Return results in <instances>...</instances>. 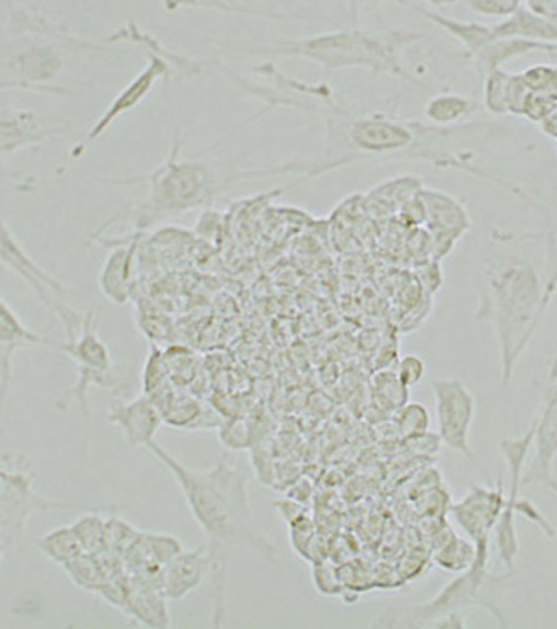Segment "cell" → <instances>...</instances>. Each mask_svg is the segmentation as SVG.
<instances>
[{"instance_id": "obj_21", "label": "cell", "mask_w": 557, "mask_h": 629, "mask_svg": "<svg viewBox=\"0 0 557 629\" xmlns=\"http://www.w3.org/2000/svg\"><path fill=\"white\" fill-rule=\"evenodd\" d=\"M418 197L424 205L425 219L435 232V242L444 243V251H448L470 227L467 210L452 195L435 190H424Z\"/></svg>"}, {"instance_id": "obj_41", "label": "cell", "mask_w": 557, "mask_h": 629, "mask_svg": "<svg viewBox=\"0 0 557 629\" xmlns=\"http://www.w3.org/2000/svg\"><path fill=\"white\" fill-rule=\"evenodd\" d=\"M431 10H444V8L455 7L461 0H422Z\"/></svg>"}, {"instance_id": "obj_4", "label": "cell", "mask_w": 557, "mask_h": 629, "mask_svg": "<svg viewBox=\"0 0 557 629\" xmlns=\"http://www.w3.org/2000/svg\"><path fill=\"white\" fill-rule=\"evenodd\" d=\"M430 39L424 32L409 28L364 31L350 26L344 31L321 32L315 36L273 39L259 45H225V50L238 56H261L268 60L299 58L323 69V73L344 69H366L372 75H390L409 84L422 85L407 69L403 53L417 43Z\"/></svg>"}, {"instance_id": "obj_19", "label": "cell", "mask_w": 557, "mask_h": 629, "mask_svg": "<svg viewBox=\"0 0 557 629\" xmlns=\"http://www.w3.org/2000/svg\"><path fill=\"white\" fill-rule=\"evenodd\" d=\"M0 345H2V400L7 398L8 388L12 382L13 355L26 347H55L60 344L55 340L45 339L26 328L25 321L19 318L12 305L2 297L0 301Z\"/></svg>"}, {"instance_id": "obj_5", "label": "cell", "mask_w": 557, "mask_h": 629, "mask_svg": "<svg viewBox=\"0 0 557 629\" xmlns=\"http://www.w3.org/2000/svg\"><path fill=\"white\" fill-rule=\"evenodd\" d=\"M184 139L175 134L170 152L162 164L144 175L112 179L110 184L134 186L146 184L147 197L139 203L130 219L134 237L168 218L192 213L211 205L225 190L242 181V170L227 171L225 165L213 164L201 158H186L182 152Z\"/></svg>"}, {"instance_id": "obj_29", "label": "cell", "mask_w": 557, "mask_h": 629, "mask_svg": "<svg viewBox=\"0 0 557 629\" xmlns=\"http://www.w3.org/2000/svg\"><path fill=\"white\" fill-rule=\"evenodd\" d=\"M80 542L88 553H101L109 550V526L106 518L99 515V511H88L84 516L73 524Z\"/></svg>"}, {"instance_id": "obj_3", "label": "cell", "mask_w": 557, "mask_h": 629, "mask_svg": "<svg viewBox=\"0 0 557 629\" xmlns=\"http://www.w3.org/2000/svg\"><path fill=\"white\" fill-rule=\"evenodd\" d=\"M556 288L557 266L545 283L535 264L519 251H495L485 261L479 318L491 323L497 336L503 387L515 376Z\"/></svg>"}, {"instance_id": "obj_33", "label": "cell", "mask_w": 557, "mask_h": 629, "mask_svg": "<svg viewBox=\"0 0 557 629\" xmlns=\"http://www.w3.org/2000/svg\"><path fill=\"white\" fill-rule=\"evenodd\" d=\"M106 526H109V550L125 557L134 546L138 545L141 531L134 529L127 522L110 516L106 518Z\"/></svg>"}, {"instance_id": "obj_11", "label": "cell", "mask_w": 557, "mask_h": 629, "mask_svg": "<svg viewBox=\"0 0 557 629\" xmlns=\"http://www.w3.org/2000/svg\"><path fill=\"white\" fill-rule=\"evenodd\" d=\"M0 240H2V248H0L2 266L10 270L13 275H18L21 281H25L26 286L36 294L37 301L42 302L45 310L50 316H55L56 320H60L66 329V339L73 336L82 325L84 314H80L79 310H75L67 301L66 286L32 259L7 221H2Z\"/></svg>"}, {"instance_id": "obj_10", "label": "cell", "mask_w": 557, "mask_h": 629, "mask_svg": "<svg viewBox=\"0 0 557 629\" xmlns=\"http://www.w3.org/2000/svg\"><path fill=\"white\" fill-rule=\"evenodd\" d=\"M58 350L66 353L77 368V382L66 396L67 398L71 396L84 418H88L90 416V411H88L90 388H115L122 385V379L115 371L114 357H112L109 344L99 334L98 312L93 310L86 312L79 331L66 339Z\"/></svg>"}, {"instance_id": "obj_22", "label": "cell", "mask_w": 557, "mask_h": 629, "mask_svg": "<svg viewBox=\"0 0 557 629\" xmlns=\"http://www.w3.org/2000/svg\"><path fill=\"white\" fill-rule=\"evenodd\" d=\"M497 37H515L530 42L557 43V19H546L522 7L513 15L491 26Z\"/></svg>"}, {"instance_id": "obj_27", "label": "cell", "mask_w": 557, "mask_h": 629, "mask_svg": "<svg viewBox=\"0 0 557 629\" xmlns=\"http://www.w3.org/2000/svg\"><path fill=\"white\" fill-rule=\"evenodd\" d=\"M476 545L473 540H465L450 533L443 545L439 546L435 551V563L446 572L461 574L473 567L476 561Z\"/></svg>"}, {"instance_id": "obj_30", "label": "cell", "mask_w": 557, "mask_h": 629, "mask_svg": "<svg viewBox=\"0 0 557 629\" xmlns=\"http://www.w3.org/2000/svg\"><path fill=\"white\" fill-rule=\"evenodd\" d=\"M511 75L505 69H497L481 80V104L492 115H509L508 90Z\"/></svg>"}, {"instance_id": "obj_1", "label": "cell", "mask_w": 557, "mask_h": 629, "mask_svg": "<svg viewBox=\"0 0 557 629\" xmlns=\"http://www.w3.org/2000/svg\"><path fill=\"white\" fill-rule=\"evenodd\" d=\"M106 39H86L58 19L32 8L7 4L2 21V82L0 90L36 95H71L64 84L79 60L109 50Z\"/></svg>"}, {"instance_id": "obj_18", "label": "cell", "mask_w": 557, "mask_h": 629, "mask_svg": "<svg viewBox=\"0 0 557 629\" xmlns=\"http://www.w3.org/2000/svg\"><path fill=\"white\" fill-rule=\"evenodd\" d=\"M213 570L214 557L208 546L195 550H182L164 567L162 593L173 602L186 598L195 588L203 585V581L213 574Z\"/></svg>"}, {"instance_id": "obj_38", "label": "cell", "mask_w": 557, "mask_h": 629, "mask_svg": "<svg viewBox=\"0 0 557 629\" xmlns=\"http://www.w3.org/2000/svg\"><path fill=\"white\" fill-rule=\"evenodd\" d=\"M383 2H393L398 7L409 8L411 0H345L348 4V15H350V26L359 28L363 23V15L370 10H377Z\"/></svg>"}, {"instance_id": "obj_34", "label": "cell", "mask_w": 557, "mask_h": 629, "mask_svg": "<svg viewBox=\"0 0 557 629\" xmlns=\"http://www.w3.org/2000/svg\"><path fill=\"white\" fill-rule=\"evenodd\" d=\"M527 90L532 93H545L557 99V67L556 66H532L522 73Z\"/></svg>"}, {"instance_id": "obj_9", "label": "cell", "mask_w": 557, "mask_h": 629, "mask_svg": "<svg viewBox=\"0 0 557 629\" xmlns=\"http://www.w3.org/2000/svg\"><path fill=\"white\" fill-rule=\"evenodd\" d=\"M412 12L428 19L430 23L446 32L450 37H454L459 43L468 60L473 61L479 80H484L487 75L502 69L503 64L515 60L521 56L532 55V53H557V43L530 42V39H515V37H497L492 34L491 26L481 23H463L457 19L446 18L436 10L418 7L412 2Z\"/></svg>"}, {"instance_id": "obj_12", "label": "cell", "mask_w": 557, "mask_h": 629, "mask_svg": "<svg viewBox=\"0 0 557 629\" xmlns=\"http://www.w3.org/2000/svg\"><path fill=\"white\" fill-rule=\"evenodd\" d=\"M431 392L436 405V435L443 446L465 459H476L470 435L476 420V398L470 388L455 377L431 379Z\"/></svg>"}, {"instance_id": "obj_32", "label": "cell", "mask_w": 557, "mask_h": 629, "mask_svg": "<svg viewBox=\"0 0 557 629\" xmlns=\"http://www.w3.org/2000/svg\"><path fill=\"white\" fill-rule=\"evenodd\" d=\"M430 412L422 403H406L400 407L398 416H396V424L398 431L406 441L417 438V436L424 435L430 431Z\"/></svg>"}, {"instance_id": "obj_6", "label": "cell", "mask_w": 557, "mask_h": 629, "mask_svg": "<svg viewBox=\"0 0 557 629\" xmlns=\"http://www.w3.org/2000/svg\"><path fill=\"white\" fill-rule=\"evenodd\" d=\"M104 39H106L110 47L122 45V43L138 47L139 50H144L147 64L123 90H120V93L103 110V114L99 115L93 125L88 128V133L75 144L73 149L69 152L71 160H80V158L84 157L88 149L95 141H99V138L120 117L130 114L133 110L138 108L139 104L144 103L151 95L158 82L168 84L173 77L194 79V77H200L205 71V67L211 64V61L195 60V58L179 55L175 50L168 49L164 43L157 39L149 32L144 31L141 26L136 25L133 21L127 23V25L120 26L117 31L112 32Z\"/></svg>"}, {"instance_id": "obj_14", "label": "cell", "mask_w": 557, "mask_h": 629, "mask_svg": "<svg viewBox=\"0 0 557 629\" xmlns=\"http://www.w3.org/2000/svg\"><path fill=\"white\" fill-rule=\"evenodd\" d=\"M505 500L508 496L502 483L497 489L476 484L467 496L452 507L455 522L467 533L468 539L473 540L478 550H492V535L502 516Z\"/></svg>"}, {"instance_id": "obj_35", "label": "cell", "mask_w": 557, "mask_h": 629, "mask_svg": "<svg viewBox=\"0 0 557 629\" xmlns=\"http://www.w3.org/2000/svg\"><path fill=\"white\" fill-rule=\"evenodd\" d=\"M467 7L478 15L492 19H508L524 7L526 0H465Z\"/></svg>"}, {"instance_id": "obj_28", "label": "cell", "mask_w": 557, "mask_h": 629, "mask_svg": "<svg viewBox=\"0 0 557 629\" xmlns=\"http://www.w3.org/2000/svg\"><path fill=\"white\" fill-rule=\"evenodd\" d=\"M64 572L69 575V580L73 581L77 587L88 591V593L99 594V591L109 580L104 574L103 567L99 563L98 556L88 553V551L77 557L71 563L66 564Z\"/></svg>"}, {"instance_id": "obj_2", "label": "cell", "mask_w": 557, "mask_h": 629, "mask_svg": "<svg viewBox=\"0 0 557 629\" xmlns=\"http://www.w3.org/2000/svg\"><path fill=\"white\" fill-rule=\"evenodd\" d=\"M146 449L179 484L195 524L205 533L214 564L227 548H249L270 563L277 561V548L254 527L248 473L240 466L224 455L213 468L194 470L182 465L158 442L147 444Z\"/></svg>"}, {"instance_id": "obj_42", "label": "cell", "mask_w": 557, "mask_h": 629, "mask_svg": "<svg viewBox=\"0 0 557 629\" xmlns=\"http://www.w3.org/2000/svg\"><path fill=\"white\" fill-rule=\"evenodd\" d=\"M557 381V353L554 357V363H552L550 374H548V382Z\"/></svg>"}, {"instance_id": "obj_39", "label": "cell", "mask_w": 557, "mask_h": 629, "mask_svg": "<svg viewBox=\"0 0 557 629\" xmlns=\"http://www.w3.org/2000/svg\"><path fill=\"white\" fill-rule=\"evenodd\" d=\"M524 7L546 19H557V0H526Z\"/></svg>"}, {"instance_id": "obj_25", "label": "cell", "mask_w": 557, "mask_h": 629, "mask_svg": "<svg viewBox=\"0 0 557 629\" xmlns=\"http://www.w3.org/2000/svg\"><path fill=\"white\" fill-rule=\"evenodd\" d=\"M481 108L484 104L459 93H439L425 103L424 117L425 122L439 127H457L461 123L473 119Z\"/></svg>"}, {"instance_id": "obj_7", "label": "cell", "mask_w": 557, "mask_h": 629, "mask_svg": "<svg viewBox=\"0 0 557 629\" xmlns=\"http://www.w3.org/2000/svg\"><path fill=\"white\" fill-rule=\"evenodd\" d=\"M489 559L491 550H478L476 561L470 569L461 572L455 580L444 585L435 598L428 599L424 604L403 607L398 611H387L372 624L374 628H435L436 622L452 615H461L470 607H481L485 611L497 617L498 622L508 626V618L503 617L497 604H492L489 596V587L495 583L509 580L513 572L502 575H492L489 572Z\"/></svg>"}, {"instance_id": "obj_15", "label": "cell", "mask_w": 557, "mask_h": 629, "mask_svg": "<svg viewBox=\"0 0 557 629\" xmlns=\"http://www.w3.org/2000/svg\"><path fill=\"white\" fill-rule=\"evenodd\" d=\"M532 466L524 476V484L537 483L550 489L554 479V460L557 457V381L545 388L537 414L533 416Z\"/></svg>"}, {"instance_id": "obj_20", "label": "cell", "mask_w": 557, "mask_h": 629, "mask_svg": "<svg viewBox=\"0 0 557 629\" xmlns=\"http://www.w3.org/2000/svg\"><path fill=\"white\" fill-rule=\"evenodd\" d=\"M112 253L106 256L101 273L99 288L103 296L115 305H125L133 291L134 261L138 251V237L110 242Z\"/></svg>"}, {"instance_id": "obj_16", "label": "cell", "mask_w": 557, "mask_h": 629, "mask_svg": "<svg viewBox=\"0 0 557 629\" xmlns=\"http://www.w3.org/2000/svg\"><path fill=\"white\" fill-rule=\"evenodd\" d=\"M106 420L122 430L128 446L147 448V444L155 441L160 425L164 424V414L149 396L141 393L130 401H114L106 412Z\"/></svg>"}, {"instance_id": "obj_24", "label": "cell", "mask_w": 557, "mask_h": 629, "mask_svg": "<svg viewBox=\"0 0 557 629\" xmlns=\"http://www.w3.org/2000/svg\"><path fill=\"white\" fill-rule=\"evenodd\" d=\"M123 613L144 628H170L171 617L168 596L158 588H134Z\"/></svg>"}, {"instance_id": "obj_40", "label": "cell", "mask_w": 557, "mask_h": 629, "mask_svg": "<svg viewBox=\"0 0 557 629\" xmlns=\"http://www.w3.org/2000/svg\"><path fill=\"white\" fill-rule=\"evenodd\" d=\"M539 127L548 138L556 139L557 141V110L554 114L548 115L545 122L541 123Z\"/></svg>"}, {"instance_id": "obj_23", "label": "cell", "mask_w": 557, "mask_h": 629, "mask_svg": "<svg viewBox=\"0 0 557 629\" xmlns=\"http://www.w3.org/2000/svg\"><path fill=\"white\" fill-rule=\"evenodd\" d=\"M164 424L177 427V430L203 431L211 427H218V420L211 409L201 405L200 401L189 396V393L173 392L170 400L162 409Z\"/></svg>"}, {"instance_id": "obj_17", "label": "cell", "mask_w": 557, "mask_h": 629, "mask_svg": "<svg viewBox=\"0 0 557 629\" xmlns=\"http://www.w3.org/2000/svg\"><path fill=\"white\" fill-rule=\"evenodd\" d=\"M69 128L47 127L36 112L26 108H2L0 115V152L10 158L15 152L39 147L45 141L66 134Z\"/></svg>"}, {"instance_id": "obj_31", "label": "cell", "mask_w": 557, "mask_h": 629, "mask_svg": "<svg viewBox=\"0 0 557 629\" xmlns=\"http://www.w3.org/2000/svg\"><path fill=\"white\" fill-rule=\"evenodd\" d=\"M171 385L173 382L170 379V369L166 363L164 352H160L158 347H151L146 364H144V374H141L144 393L149 398H155L158 393L164 392L166 388H170Z\"/></svg>"}, {"instance_id": "obj_13", "label": "cell", "mask_w": 557, "mask_h": 629, "mask_svg": "<svg viewBox=\"0 0 557 629\" xmlns=\"http://www.w3.org/2000/svg\"><path fill=\"white\" fill-rule=\"evenodd\" d=\"M166 12L208 10V12L261 19V21H302L318 10V0H162Z\"/></svg>"}, {"instance_id": "obj_26", "label": "cell", "mask_w": 557, "mask_h": 629, "mask_svg": "<svg viewBox=\"0 0 557 629\" xmlns=\"http://www.w3.org/2000/svg\"><path fill=\"white\" fill-rule=\"evenodd\" d=\"M34 546L61 569L86 551L73 526L56 527L39 539H34Z\"/></svg>"}, {"instance_id": "obj_36", "label": "cell", "mask_w": 557, "mask_h": 629, "mask_svg": "<svg viewBox=\"0 0 557 629\" xmlns=\"http://www.w3.org/2000/svg\"><path fill=\"white\" fill-rule=\"evenodd\" d=\"M556 110V98H550V95H545V93H530L522 117H526L527 122L535 123V125H541Z\"/></svg>"}, {"instance_id": "obj_37", "label": "cell", "mask_w": 557, "mask_h": 629, "mask_svg": "<svg viewBox=\"0 0 557 629\" xmlns=\"http://www.w3.org/2000/svg\"><path fill=\"white\" fill-rule=\"evenodd\" d=\"M396 376H398L403 387H417L418 382L422 381L425 376L424 358L417 357V355H406L398 363Z\"/></svg>"}, {"instance_id": "obj_8", "label": "cell", "mask_w": 557, "mask_h": 629, "mask_svg": "<svg viewBox=\"0 0 557 629\" xmlns=\"http://www.w3.org/2000/svg\"><path fill=\"white\" fill-rule=\"evenodd\" d=\"M2 481V556L23 550L26 522L36 513L45 511H122L127 505H82V503L50 502L34 491L36 472L23 455H2L0 468Z\"/></svg>"}]
</instances>
